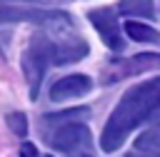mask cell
<instances>
[{"label": "cell", "mask_w": 160, "mask_h": 157, "mask_svg": "<svg viewBox=\"0 0 160 157\" xmlns=\"http://www.w3.org/2000/svg\"><path fill=\"white\" fill-rule=\"evenodd\" d=\"M75 157H92L90 152H82V155H75Z\"/></svg>", "instance_id": "2e32d148"}, {"label": "cell", "mask_w": 160, "mask_h": 157, "mask_svg": "<svg viewBox=\"0 0 160 157\" xmlns=\"http://www.w3.org/2000/svg\"><path fill=\"white\" fill-rule=\"evenodd\" d=\"M90 145H92V137H90V130L82 122H68L52 135V147L65 152L68 157L90 152Z\"/></svg>", "instance_id": "5b68a950"}, {"label": "cell", "mask_w": 160, "mask_h": 157, "mask_svg": "<svg viewBox=\"0 0 160 157\" xmlns=\"http://www.w3.org/2000/svg\"><path fill=\"white\" fill-rule=\"evenodd\" d=\"M125 32L130 35V40H138V42H158L160 35L155 27L150 25H142V22H135V20H128L125 22Z\"/></svg>", "instance_id": "30bf717a"}, {"label": "cell", "mask_w": 160, "mask_h": 157, "mask_svg": "<svg viewBox=\"0 0 160 157\" xmlns=\"http://www.w3.org/2000/svg\"><path fill=\"white\" fill-rule=\"evenodd\" d=\"M8 125H10V130H12L15 135H20V137L28 132V120H25L22 112H10V115H8Z\"/></svg>", "instance_id": "4fadbf2b"}, {"label": "cell", "mask_w": 160, "mask_h": 157, "mask_svg": "<svg viewBox=\"0 0 160 157\" xmlns=\"http://www.w3.org/2000/svg\"><path fill=\"white\" fill-rule=\"evenodd\" d=\"M118 10L122 15H138V17H152L155 15L152 0H120Z\"/></svg>", "instance_id": "8fae6325"}, {"label": "cell", "mask_w": 160, "mask_h": 157, "mask_svg": "<svg viewBox=\"0 0 160 157\" xmlns=\"http://www.w3.org/2000/svg\"><path fill=\"white\" fill-rule=\"evenodd\" d=\"M128 157H160V155H155V152H150V155H145V152H132V155H128Z\"/></svg>", "instance_id": "9a60e30c"}, {"label": "cell", "mask_w": 160, "mask_h": 157, "mask_svg": "<svg viewBox=\"0 0 160 157\" xmlns=\"http://www.w3.org/2000/svg\"><path fill=\"white\" fill-rule=\"evenodd\" d=\"M155 67H160V55L158 52H138V55H132L128 60L110 62L105 75H102V82H118V80H125V77L155 70Z\"/></svg>", "instance_id": "277c9868"}, {"label": "cell", "mask_w": 160, "mask_h": 157, "mask_svg": "<svg viewBox=\"0 0 160 157\" xmlns=\"http://www.w3.org/2000/svg\"><path fill=\"white\" fill-rule=\"evenodd\" d=\"M90 90H92V80L88 75H68V77H60L50 87V100L65 102V100H72V97H82Z\"/></svg>", "instance_id": "52a82bcc"}, {"label": "cell", "mask_w": 160, "mask_h": 157, "mask_svg": "<svg viewBox=\"0 0 160 157\" xmlns=\"http://www.w3.org/2000/svg\"><path fill=\"white\" fill-rule=\"evenodd\" d=\"M20 157H40V152H38V147H35V145L22 142V145H20Z\"/></svg>", "instance_id": "5bb4252c"}, {"label": "cell", "mask_w": 160, "mask_h": 157, "mask_svg": "<svg viewBox=\"0 0 160 157\" xmlns=\"http://www.w3.org/2000/svg\"><path fill=\"white\" fill-rule=\"evenodd\" d=\"M155 110H160V77H152L148 82H140L130 87L110 112L102 135H100V147L105 152H115L132 130H138Z\"/></svg>", "instance_id": "6da1fadb"}, {"label": "cell", "mask_w": 160, "mask_h": 157, "mask_svg": "<svg viewBox=\"0 0 160 157\" xmlns=\"http://www.w3.org/2000/svg\"><path fill=\"white\" fill-rule=\"evenodd\" d=\"M48 65H52V40L42 32H38L25 55H22V70H25V80H28V90H30V100L38 97L40 92V82L45 77V70Z\"/></svg>", "instance_id": "7a4b0ae2"}, {"label": "cell", "mask_w": 160, "mask_h": 157, "mask_svg": "<svg viewBox=\"0 0 160 157\" xmlns=\"http://www.w3.org/2000/svg\"><path fill=\"white\" fill-rule=\"evenodd\" d=\"M88 55V42L85 40H62V42H52V65H68V62H78Z\"/></svg>", "instance_id": "ba28073f"}, {"label": "cell", "mask_w": 160, "mask_h": 157, "mask_svg": "<svg viewBox=\"0 0 160 157\" xmlns=\"http://www.w3.org/2000/svg\"><path fill=\"white\" fill-rule=\"evenodd\" d=\"M135 147H138L140 152H155V155H160V120H158L155 125H150V127L135 140Z\"/></svg>", "instance_id": "9c48e42d"}, {"label": "cell", "mask_w": 160, "mask_h": 157, "mask_svg": "<svg viewBox=\"0 0 160 157\" xmlns=\"http://www.w3.org/2000/svg\"><path fill=\"white\" fill-rule=\"evenodd\" d=\"M0 22H35V25H55V27L72 25V20L60 10H28L15 5H0Z\"/></svg>", "instance_id": "3957f363"}, {"label": "cell", "mask_w": 160, "mask_h": 157, "mask_svg": "<svg viewBox=\"0 0 160 157\" xmlns=\"http://www.w3.org/2000/svg\"><path fill=\"white\" fill-rule=\"evenodd\" d=\"M88 115H90L88 107H78V110H65V112L50 115V117H45V122H72V120H82Z\"/></svg>", "instance_id": "7c38bea8"}, {"label": "cell", "mask_w": 160, "mask_h": 157, "mask_svg": "<svg viewBox=\"0 0 160 157\" xmlns=\"http://www.w3.org/2000/svg\"><path fill=\"white\" fill-rule=\"evenodd\" d=\"M88 20L95 25L98 35L102 37V42L110 47V50H122V35H120V25H118V17L110 7H98V10H90L88 12Z\"/></svg>", "instance_id": "8992f818"}]
</instances>
